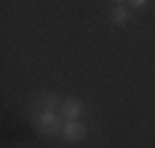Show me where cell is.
<instances>
[{
    "label": "cell",
    "instance_id": "6da1fadb",
    "mask_svg": "<svg viewBox=\"0 0 155 148\" xmlns=\"http://www.w3.org/2000/svg\"><path fill=\"white\" fill-rule=\"evenodd\" d=\"M35 128L40 133H45V136H52V133L62 131V123L54 116V111H40V114L35 116Z\"/></svg>",
    "mask_w": 155,
    "mask_h": 148
},
{
    "label": "cell",
    "instance_id": "7a4b0ae2",
    "mask_svg": "<svg viewBox=\"0 0 155 148\" xmlns=\"http://www.w3.org/2000/svg\"><path fill=\"white\" fill-rule=\"evenodd\" d=\"M62 133H64L67 141L79 143V141H84V136H86V128H84V123H81L79 119H67V123L62 126Z\"/></svg>",
    "mask_w": 155,
    "mask_h": 148
},
{
    "label": "cell",
    "instance_id": "3957f363",
    "mask_svg": "<svg viewBox=\"0 0 155 148\" xmlns=\"http://www.w3.org/2000/svg\"><path fill=\"white\" fill-rule=\"evenodd\" d=\"M62 114L67 116V119H79V114H81V101L79 99H67V101H62Z\"/></svg>",
    "mask_w": 155,
    "mask_h": 148
},
{
    "label": "cell",
    "instance_id": "277c9868",
    "mask_svg": "<svg viewBox=\"0 0 155 148\" xmlns=\"http://www.w3.org/2000/svg\"><path fill=\"white\" fill-rule=\"evenodd\" d=\"M128 17H130V12H128V8H113V12H111V22L113 25H123V22H128Z\"/></svg>",
    "mask_w": 155,
    "mask_h": 148
},
{
    "label": "cell",
    "instance_id": "5b68a950",
    "mask_svg": "<svg viewBox=\"0 0 155 148\" xmlns=\"http://www.w3.org/2000/svg\"><path fill=\"white\" fill-rule=\"evenodd\" d=\"M37 104H40L42 111H54V109H57V96H42Z\"/></svg>",
    "mask_w": 155,
    "mask_h": 148
},
{
    "label": "cell",
    "instance_id": "8992f818",
    "mask_svg": "<svg viewBox=\"0 0 155 148\" xmlns=\"http://www.w3.org/2000/svg\"><path fill=\"white\" fill-rule=\"evenodd\" d=\"M145 3H148V0H128V5H130V8H143Z\"/></svg>",
    "mask_w": 155,
    "mask_h": 148
},
{
    "label": "cell",
    "instance_id": "52a82bcc",
    "mask_svg": "<svg viewBox=\"0 0 155 148\" xmlns=\"http://www.w3.org/2000/svg\"><path fill=\"white\" fill-rule=\"evenodd\" d=\"M113 3H123V0H113Z\"/></svg>",
    "mask_w": 155,
    "mask_h": 148
}]
</instances>
